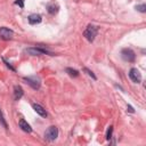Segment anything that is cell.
I'll return each mask as SVG.
<instances>
[{
    "instance_id": "6da1fadb",
    "label": "cell",
    "mask_w": 146,
    "mask_h": 146,
    "mask_svg": "<svg viewBox=\"0 0 146 146\" xmlns=\"http://www.w3.org/2000/svg\"><path fill=\"white\" fill-rule=\"evenodd\" d=\"M97 32H98L97 26L90 24V25H88L87 29L84 30V32H83V36H84L89 42H92V41L95 40L96 35H97Z\"/></svg>"
},
{
    "instance_id": "7a4b0ae2",
    "label": "cell",
    "mask_w": 146,
    "mask_h": 146,
    "mask_svg": "<svg viewBox=\"0 0 146 146\" xmlns=\"http://www.w3.org/2000/svg\"><path fill=\"white\" fill-rule=\"evenodd\" d=\"M26 52L32 55V56H40V55H50V56H52L54 55V52H51L48 49H44L42 47H31V48H27Z\"/></svg>"
},
{
    "instance_id": "3957f363",
    "label": "cell",
    "mask_w": 146,
    "mask_h": 146,
    "mask_svg": "<svg viewBox=\"0 0 146 146\" xmlns=\"http://www.w3.org/2000/svg\"><path fill=\"white\" fill-rule=\"evenodd\" d=\"M121 57L125 60V62H129V63H133L135 59H136V54L132 49L130 48H124L121 50Z\"/></svg>"
},
{
    "instance_id": "277c9868",
    "label": "cell",
    "mask_w": 146,
    "mask_h": 146,
    "mask_svg": "<svg viewBox=\"0 0 146 146\" xmlns=\"http://www.w3.org/2000/svg\"><path fill=\"white\" fill-rule=\"evenodd\" d=\"M57 137H58V128L55 127V125L49 127V128L46 130V132H44V138H46V140H48V141H54Z\"/></svg>"
},
{
    "instance_id": "5b68a950",
    "label": "cell",
    "mask_w": 146,
    "mask_h": 146,
    "mask_svg": "<svg viewBox=\"0 0 146 146\" xmlns=\"http://www.w3.org/2000/svg\"><path fill=\"white\" fill-rule=\"evenodd\" d=\"M24 81L30 86L32 87L34 90H38L41 86V82H40V79L38 76H24Z\"/></svg>"
},
{
    "instance_id": "8992f818",
    "label": "cell",
    "mask_w": 146,
    "mask_h": 146,
    "mask_svg": "<svg viewBox=\"0 0 146 146\" xmlns=\"http://www.w3.org/2000/svg\"><path fill=\"white\" fill-rule=\"evenodd\" d=\"M14 36V32L13 30L6 27V26H2L0 27V39L1 40H5V41H8V40H11Z\"/></svg>"
},
{
    "instance_id": "52a82bcc",
    "label": "cell",
    "mask_w": 146,
    "mask_h": 146,
    "mask_svg": "<svg viewBox=\"0 0 146 146\" xmlns=\"http://www.w3.org/2000/svg\"><path fill=\"white\" fill-rule=\"evenodd\" d=\"M129 78H130L131 81L135 82V83H139V82L141 81V74H140V72H139L137 68H135V67H132V68L129 71Z\"/></svg>"
},
{
    "instance_id": "ba28073f",
    "label": "cell",
    "mask_w": 146,
    "mask_h": 146,
    "mask_svg": "<svg viewBox=\"0 0 146 146\" xmlns=\"http://www.w3.org/2000/svg\"><path fill=\"white\" fill-rule=\"evenodd\" d=\"M27 21H29V23H30L31 25H35V24L41 23L42 18H41V16H40L39 14H31V15L27 17Z\"/></svg>"
},
{
    "instance_id": "9c48e42d",
    "label": "cell",
    "mask_w": 146,
    "mask_h": 146,
    "mask_svg": "<svg viewBox=\"0 0 146 146\" xmlns=\"http://www.w3.org/2000/svg\"><path fill=\"white\" fill-rule=\"evenodd\" d=\"M32 107H33V110L36 112V114H39L40 116H42V117H46L47 116V112H46V110L40 105V104H32Z\"/></svg>"
},
{
    "instance_id": "30bf717a",
    "label": "cell",
    "mask_w": 146,
    "mask_h": 146,
    "mask_svg": "<svg viewBox=\"0 0 146 146\" xmlns=\"http://www.w3.org/2000/svg\"><path fill=\"white\" fill-rule=\"evenodd\" d=\"M18 124H19V128L23 130V131H25V132H32V128H31V125L24 120V119H21L19 120V122H18Z\"/></svg>"
},
{
    "instance_id": "8fae6325",
    "label": "cell",
    "mask_w": 146,
    "mask_h": 146,
    "mask_svg": "<svg viewBox=\"0 0 146 146\" xmlns=\"http://www.w3.org/2000/svg\"><path fill=\"white\" fill-rule=\"evenodd\" d=\"M23 94H24V91H23L21 86H15L14 87V99L15 100L21 99L23 97Z\"/></svg>"
},
{
    "instance_id": "7c38bea8",
    "label": "cell",
    "mask_w": 146,
    "mask_h": 146,
    "mask_svg": "<svg viewBox=\"0 0 146 146\" xmlns=\"http://www.w3.org/2000/svg\"><path fill=\"white\" fill-rule=\"evenodd\" d=\"M47 10H48V13L49 14H56L57 11H58V6L57 5H55V3H49L48 6H47Z\"/></svg>"
},
{
    "instance_id": "4fadbf2b",
    "label": "cell",
    "mask_w": 146,
    "mask_h": 146,
    "mask_svg": "<svg viewBox=\"0 0 146 146\" xmlns=\"http://www.w3.org/2000/svg\"><path fill=\"white\" fill-rule=\"evenodd\" d=\"M65 72H66L70 76H72V78H76V76H79V72H78L76 70L72 68V67H66Z\"/></svg>"
},
{
    "instance_id": "5bb4252c",
    "label": "cell",
    "mask_w": 146,
    "mask_h": 146,
    "mask_svg": "<svg viewBox=\"0 0 146 146\" xmlns=\"http://www.w3.org/2000/svg\"><path fill=\"white\" fill-rule=\"evenodd\" d=\"M0 124L5 128V129H8V125H7V122H6V120H5V117H3V113H2V111L0 110Z\"/></svg>"
},
{
    "instance_id": "9a60e30c",
    "label": "cell",
    "mask_w": 146,
    "mask_h": 146,
    "mask_svg": "<svg viewBox=\"0 0 146 146\" xmlns=\"http://www.w3.org/2000/svg\"><path fill=\"white\" fill-rule=\"evenodd\" d=\"M83 71H84L89 76H91V78H92V80H97V76L94 74V72H92L91 70H89L88 67H84V68H83Z\"/></svg>"
},
{
    "instance_id": "2e32d148",
    "label": "cell",
    "mask_w": 146,
    "mask_h": 146,
    "mask_svg": "<svg viewBox=\"0 0 146 146\" xmlns=\"http://www.w3.org/2000/svg\"><path fill=\"white\" fill-rule=\"evenodd\" d=\"M136 9H137L138 11H140V13H145V11H146V5H144V3L137 5V6H136Z\"/></svg>"
},
{
    "instance_id": "e0dca14e",
    "label": "cell",
    "mask_w": 146,
    "mask_h": 146,
    "mask_svg": "<svg viewBox=\"0 0 146 146\" xmlns=\"http://www.w3.org/2000/svg\"><path fill=\"white\" fill-rule=\"evenodd\" d=\"M112 133H113V127L110 125V128H108V130H107V133H106V139H107V140H110V139L112 138Z\"/></svg>"
},
{
    "instance_id": "ac0fdd59",
    "label": "cell",
    "mask_w": 146,
    "mask_h": 146,
    "mask_svg": "<svg viewBox=\"0 0 146 146\" xmlns=\"http://www.w3.org/2000/svg\"><path fill=\"white\" fill-rule=\"evenodd\" d=\"M2 62H3V63L6 64V66H7V67H9V68H10L11 71H14V72L16 71V70H15V67H14V66H11V64H10L9 62H7V60H6V59H5L3 57H2Z\"/></svg>"
},
{
    "instance_id": "d6986e66",
    "label": "cell",
    "mask_w": 146,
    "mask_h": 146,
    "mask_svg": "<svg viewBox=\"0 0 146 146\" xmlns=\"http://www.w3.org/2000/svg\"><path fill=\"white\" fill-rule=\"evenodd\" d=\"M16 5H18L21 8H24V0H16L15 1Z\"/></svg>"
},
{
    "instance_id": "ffe728a7",
    "label": "cell",
    "mask_w": 146,
    "mask_h": 146,
    "mask_svg": "<svg viewBox=\"0 0 146 146\" xmlns=\"http://www.w3.org/2000/svg\"><path fill=\"white\" fill-rule=\"evenodd\" d=\"M127 110H128V112H130V113H133V112H135V110H133V108H132V106H130V105H128Z\"/></svg>"
}]
</instances>
